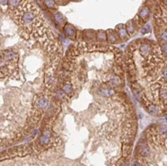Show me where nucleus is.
Listing matches in <instances>:
<instances>
[{
    "instance_id": "nucleus-12",
    "label": "nucleus",
    "mask_w": 167,
    "mask_h": 166,
    "mask_svg": "<svg viewBox=\"0 0 167 166\" xmlns=\"http://www.w3.org/2000/svg\"><path fill=\"white\" fill-rule=\"evenodd\" d=\"M43 2L48 9L54 10V11H56L58 9V5H57L55 0H43Z\"/></svg>"
},
{
    "instance_id": "nucleus-9",
    "label": "nucleus",
    "mask_w": 167,
    "mask_h": 166,
    "mask_svg": "<svg viewBox=\"0 0 167 166\" xmlns=\"http://www.w3.org/2000/svg\"><path fill=\"white\" fill-rule=\"evenodd\" d=\"M22 1H23V0H9L8 1V9H9V11H10V13L15 11L17 8L21 5Z\"/></svg>"
},
{
    "instance_id": "nucleus-10",
    "label": "nucleus",
    "mask_w": 167,
    "mask_h": 166,
    "mask_svg": "<svg viewBox=\"0 0 167 166\" xmlns=\"http://www.w3.org/2000/svg\"><path fill=\"white\" fill-rule=\"evenodd\" d=\"M61 90L64 92L66 95H69V96H71L74 92L73 86H72V84L70 82H65L64 84H63L62 87H61Z\"/></svg>"
},
{
    "instance_id": "nucleus-1",
    "label": "nucleus",
    "mask_w": 167,
    "mask_h": 166,
    "mask_svg": "<svg viewBox=\"0 0 167 166\" xmlns=\"http://www.w3.org/2000/svg\"><path fill=\"white\" fill-rule=\"evenodd\" d=\"M141 166H167V126L152 125L138 143L136 156Z\"/></svg>"
},
{
    "instance_id": "nucleus-3",
    "label": "nucleus",
    "mask_w": 167,
    "mask_h": 166,
    "mask_svg": "<svg viewBox=\"0 0 167 166\" xmlns=\"http://www.w3.org/2000/svg\"><path fill=\"white\" fill-rule=\"evenodd\" d=\"M63 32H64L65 36L71 40L76 39V35H77V31H76L75 27L70 23H66L63 26Z\"/></svg>"
},
{
    "instance_id": "nucleus-13",
    "label": "nucleus",
    "mask_w": 167,
    "mask_h": 166,
    "mask_svg": "<svg viewBox=\"0 0 167 166\" xmlns=\"http://www.w3.org/2000/svg\"><path fill=\"white\" fill-rule=\"evenodd\" d=\"M82 34L84 35L85 38L90 40V41H93L96 38V32L94 30H83Z\"/></svg>"
},
{
    "instance_id": "nucleus-15",
    "label": "nucleus",
    "mask_w": 167,
    "mask_h": 166,
    "mask_svg": "<svg viewBox=\"0 0 167 166\" xmlns=\"http://www.w3.org/2000/svg\"><path fill=\"white\" fill-rule=\"evenodd\" d=\"M109 85L112 87H116V86H119V85L121 84V79L119 78V76H113V77H111V79L109 80Z\"/></svg>"
},
{
    "instance_id": "nucleus-2",
    "label": "nucleus",
    "mask_w": 167,
    "mask_h": 166,
    "mask_svg": "<svg viewBox=\"0 0 167 166\" xmlns=\"http://www.w3.org/2000/svg\"><path fill=\"white\" fill-rule=\"evenodd\" d=\"M49 104H50V101H49L48 97L44 95L36 97V99L34 100V108L42 112L48 109Z\"/></svg>"
},
{
    "instance_id": "nucleus-5",
    "label": "nucleus",
    "mask_w": 167,
    "mask_h": 166,
    "mask_svg": "<svg viewBox=\"0 0 167 166\" xmlns=\"http://www.w3.org/2000/svg\"><path fill=\"white\" fill-rule=\"evenodd\" d=\"M107 41L108 43L113 44V43H117L119 41V35L117 33V31L113 30V29H108L107 31Z\"/></svg>"
},
{
    "instance_id": "nucleus-21",
    "label": "nucleus",
    "mask_w": 167,
    "mask_h": 166,
    "mask_svg": "<svg viewBox=\"0 0 167 166\" xmlns=\"http://www.w3.org/2000/svg\"><path fill=\"white\" fill-rule=\"evenodd\" d=\"M70 1H74V2H78V1H81V0H70Z\"/></svg>"
},
{
    "instance_id": "nucleus-19",
    "label": "nucleus",
    "mask_w": 167,
    "mask_h": 166,
    "mask_svg": "<svg viewBox=\"0 0 167 166\" xmlns=\"http://www.w3.org/2000/svg\"><path fill=\"white\" fill-rule=\"evenodd\" d=\"M57 4H67L70 0H55Z\"/></svg>"
},
{
    "instance_id": "nucleus-18",
    "label": "nucleus",
    "mask_w": 167,
    "mask_h": 166,
    "mask_svg": "<svg viewBox=\"0 0 167 166\" xmlns=\"http://www.w3.org/2000/svg\"><path fill=\"white\" fill-rule=\"evenodd\" d=\"M118 166H128V163L125 161V158H122V160H120V161H119Z\"/></svg>"
},
{
    "instance_id": "nucleus-20",
    "label": "nucleus",
    "mask_w": 167,
    "mask_h": 166,
    "mask_svg": "<svg viewBox=\"0 0 167 166\" xmlns=\"http://www.w3.org/2000/svg\"><path fill=\"white\" fill-rule=\"evenodd\" d=\"M8 1H9V0H0V2H1V5L2 6L8 5Z\"/></svg>"
},
{
    "instance_id": "nucleus-17",
    "label": "nucleus",
    "mask_w": 167,
    "mask_h": 166,
    "mask_svg": "<svg viewBox=\"0 0 167 166\" xmlns=\"http://www.w3.org/2000/svg\"><path fill=\"white\" fill-rule=\"evenodd\" d=\"M150 30H151V29H150V27L147 25V28H146V26H145V27H143V28L141 29V33H142V34L148 33V32H150Z\"/></svg>"
},
{
    "instance_id": "nucleus-7",
    "label": "nucleus",
    "mask_w": 167,
    "mask_h": 166,
    "mask_svg": "<svg viewBox=\"0 0 167 166\" xmlns=\"http://www.w3.org/2000/svg\"><path fill=\"white\" fill-rule=\"evenodd\" d=\"M116 31L119 35L120 40H123L124 41V40H127L129 38V34L127 32V30H126L125 25H117Z\"/></svg>"
},
{
    "instance_id": "nucleus-8",
    "label": "nucleus",
    "mask_w": 167,
    "mask_h": 166,
    "mask_svg": "<svg viewBox=\"0 0 167 166\" xmlns=\"http://www.w3.org/2000/svg\"><path fill=\"white\" fill-rule=\"evenodd\" d=\"M139 18H140L143 22H146L148 20V18H149L150 16V9L148 7H142L140 11L138 12V15H137Z\"/></svg>"
},
{
    "instance_id": "nucleus-6",
    "label": "nucleus",
    "mask_w": 167,
    "mask_h": 166,
    "mask_svg": "<svg viewBox=\"0 0 167 166\" xmlns=\"http://www.w3.org/2000/svg\"><path fill=\"white\" fill-rule=\"evenodd\" d=\"M52 17H53V20L55 21L56 24H58V25H63V26H64L67 23L65 17L63 16V14L61 12L57 11V10L52 12Z\"/></svg>"
},
{
    "instance_id": "nucleus-16",
    "label": "nucleus",
    "mask_w": 167,
    "mask_h": 166,
    "mask_svg": "<svg viewBox=\"0 0 167 166\" xmlns=\"http://www.w3.org/2000/svg\"><path fill=\"white\" fill-rule=\"evenodd\" d=\"M100 93L102 94L103 96H111V95H113V94L115 93V91H114V89H112V88L104 87V88L100 89Z\"/></svg>"
},
{
    "instance_id": "nucleus-14",
    "label": "nucleus",
    "mask_w": 167,
    "mask_h": 166,
    "mask_svg": "<svg viewBox=\"0 0 167 166\" xmlns=\"http://www.w3.org/2000/svg\"><path fill=\"white\" fill-rule=\"evenodd\" d=\"M125 27H126V30H127L129 35H132L135 32V30H136V25H135L133 20H129L127 23H126Z\"/></svg>"
},
{
    "instance_id": "nucleus-11",
    "label": "nucleus",
    "mask_w": 167,
    "mask_h": 166,
    "mask_svg": "<svg viewBox=\"0 0 167 166\" xmlns=\"http://www.w3.org/2000/svg\"><path fill=\"white\" fill-rule=\"evenodd\" d=\"M96 40L100 43H104L107 41V32L104 30H98L96 32Z\"/></svg>"
},
{
    "instance_id": "nucleus-4",
    "label": "nucleus",
    "mask_w": 167,
    "mask_h": 166,
    "mask_svg": "<svg viewBox=\"0 0 167 166\" xmlns=\"http://www.w3.org/2000/svg\"><path fill=\"white\" fill-rule=\"evenodd\" d=\"M51 140V131L50 129H45L41 137L39 139V147H45L47 146Z\"/></svg>"
}]
</instances>
